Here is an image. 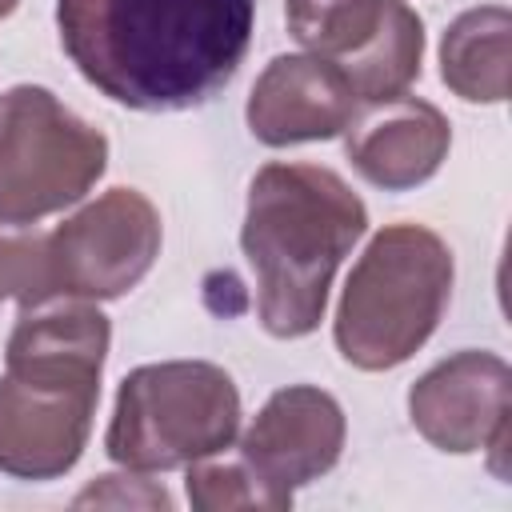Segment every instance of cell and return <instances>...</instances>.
Here are the masks:
<instances>
[{
    "mask_svg": "<svg viewBox=\"0 0 512 512\" xmlns=\"http://www.w3.org/2000/svg\"><path fill=\"white\" fill-rule=\"evenodd\" d=\"M364 232L368 208L332 168L272 160L252 176L240 248L268 336L300 340L320 328L332 276Z\"/></svg>",
    "mask_w": 512,
    "mask_h": 512,
    "instance_id": "2",
    "label": "cell"
},
{
    "mask_svg": "<svg viewBox=\"0 0 512 512\" xmlns=\"http://www.w3.org/2000/svg\"><path fill=\"white\" fill-rule=\"evenodd\" d=\"M236 432L240 392L220 364L160 360L120 380L104 452L120 468L172 472L232 448Z\"/></svg>",
    "mask_w": 512,
    "mask_h": 512,
    "instance_id": "4",
    "label": "cell"
},
{
    "mask_svg": "<svg viewBox=\"0 0 512 512\" xmlns=\"http://www.w3.org/2000/svg\"><path fill=\"white\" fill-rule=\"evenodd\" d=\"M56 28L76 72L112 104L184 112L236 76L256 0H56Z\"/></svg>",
    "mask_w": 512,
    "mask_h": 512,
    "instance_id": "1",
    "label": "cell"
},
{
    "mask_svg": "<svg viewBox=\"0 0 512 512\" xmlns=\"http://www.w3.org/2000/svg\"><path fill=\"white\" fill-rule=\"evenodd\" d=\"M92 392L28 384L0 376V472L16 480H56L84 456L92 416Z\"/></svg>",
    "mask_w": 512,
    "mask_h": 512,
    "instance_id": "11",
    "label": "cell"
},
{
    "mask_svg": "<svg viewBox=\"0 0 512 512\" xmlns=\"http://www.w3.org/2000/svg\"><path fill=\"white\" fill-rule=\"evenodd\" d=\"M160 240L156 204L136 188H108L48 236L56 296L116 300L132 292L152 272Z\"/></svg>",
    "mask_w": 512,
    "mask_h": 512,
    "instance_id": "7",
    "label": "cell"
},
{
    "mask_svg": "<svg viewBox=\"0 0 512 512\" xmlns=\"http://www.w3.org/2000/svg\"><path fill=\"white\" fill-rule=\"evenodd\" d=\"M508 48H512V12L504 4L468 8L444 28L440 80L468 104H504Z\"/></svg>",
    "mask_w": 512,
    "mask_h": 512,
    "instance_id": "14",
    "label": "cell"
},
{
    "mask_svg": "<svg viewBox=\"0 0 512 512\" xmlns=\"http://www.w3.org/2000/svg\"><path fill=\"white\" fill-rule=\"evenodd\" d=\"M108 168V140L40 84L0 96V224L28 228L84 200Z\"/></svg>",
    "mask_w": 512,
    "mask_h": 512,
    "instance_id": "5",
    "label": "cell"
},
{
    "mask_svg": "<svg viewBox=\"0 0 512 512\" xmlns=\"http://www.w3.org/2000/svg\"><path fill=\"white\" fill-rule=\"evenodd\" d=\"M452 248L424 224L380 228L352 264L336 304V348L360 372L412 360L452 300Z\"/></svg>",
    "mask_w": 512,
    "mask_h": 512,
    "instance_id": "3",
    "label": "cell"
},
{
    "mask_svg": "<svg viewBox=\"0 0 512 512\" xmlns=\"http://www.w3.org/2000/svg\"><path fill=\"white\" fill-rule=\"evenodd\" d=\"M356 108L360 100L340 68L312 52H292L264 64L248 92L244 120L260 144L288 148L340 136Z\"/></svg>",
    "mask_w": 512,
    "mask_h": 512,
    "instance_id": "12",
    "label": "cell"
},
{
    "mask_svg": "<svg viewBox=\"0 0 512 512\" xmlns=\"http://www.w3.org/2000/svg\"><path fill=\"white\" fill-rule=\"evenodd\" d=\"M72 504L76 508H84V504H100V508H172V496H168L164 484L148 480L144 472L124 468V472L96 476Z\"/></svg>",
    "mask_w": 512,
    "mask_h": 512,
    "instance_id": "17",
    "label": "cell"
},
{
    "mask_svg": "<svg viewBox=\"0 0 512 512\" xmlns=\"http://www.w3.org/2000/svg\"><path fill=\"white\" fill-rule=\"evenodd\" d=\"M112 344V324L96 300L52 296L20 308L16 328L4 344L8 376L48 388H72L100 396V376Z\"/></svg>",
    "mask_w": 512,
    "mask_h": 512,
    "instance_id": "10",
    "label": "cell"
},
{
    "mask_svg": "<svg viewBox=\"0 0 512 512\" xmlns=\"http://www.w3.org/2000/svg\"><path fill=\"white\" fill-rule=\"evenodd\" d=\"M348 420L332 392L316 384H288L264 400L248 432L240 436V456L280 492L320 480L336 468L344 452Z\"/></svg>",
    "mask_w": 512,
    "mask_h": 512,
    "instance_id": "9",
    "label": "cell"
},
{
    "mask_svg": "<svg viewBox=\"0 0 512 512\" xmlns=\"http://www.w3.org/2000/svg\"><path fill=\"white\" fill-rule=\"evenodd\" d=\"M452 148L448 116L420 96H392L360 104L344 128L352 168L384 192H408L440 172Z\"/></svg>",
    "mask_w": 512,
    "mask_h": 512,
    "instance_id": "13",
    "label": "cell"
},
{
    "mask_svg": "<svg viewBox=\"0 0 512 512\" xmlns=\"http://www.w3.org/2000/svg\"><path fill=\"white\" fill-rule=\"evenodd\" d=\"M512 416V368L496 352H456L408 388L412 428L440 452H504Z\"/></svg>",
    "mask_w": 512,
    "mask_h": 512,
    "instance_id": "8",
    "label": "cell"
},
{
    "mask_svg": "<svg viewBox=\"0 0 512 512\" xmlns=\"http://www.w3.org/2000/svg\"><path fill=\"white\" fill-rule=\"evenodd\" d=\"M300 48L340 68L360 104L392 100L420 80L424 20L404 0H284Z\"/></svg>",
    "mask_w": 512,
    "mask_h": 512,
    "instance_id": "6",
    "label": "cell"
},
{
    "mask_svg": "<svg viewBox=\"0 0 512 512\" xmlns=\"http://www.w3.org/2000/svg\"><path fill=\"white\" fill-rule=\"evenodd\" d=\"M184 488L196 512H240V508L284 512L292 508V492H280L276 484H268L240 452L232 460H216V456L192 460Z\"/></svg>",
    "mask_w": 512,
    "mask_h": 512,
    "instance_id": "15",
    "label": "cell"
},
{
    "mask_svg": "<svg viewBox=\"0 0 512 512\" xmlns=\"http://www.w3.org/2000/svg\"><path fill=\"white\" fill-rule=\"evenodd\" d=\"M52 296L56 284L48 264V236H0V304L16 300L20 308H32Z\"/></svg>",
    "mask_w": 512,
    "mask_h": 512,
    "instance_id": "16",
    "label": "cell"
},
{
    "mask_svg": "<svg viewBox=\"0 0 512 512\" xmlns=\"http://www.w3.org/2000/svg\"><path fill=\"white\" fill-rule=\"evenodd\" d=\"M16 4H20V0H0V20H4V16H8Z\"/></svg>",
    "mask_w": 512,
    "mask_h": 512,
    "instance_id": "18",
    "label": "cell"
}]
</instances>
